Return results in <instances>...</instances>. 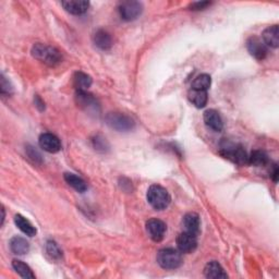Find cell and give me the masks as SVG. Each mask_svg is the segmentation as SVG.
<instances>
[{
    "label": "cell",
    "instance_id": "1",
    "mask_svg": "<svg viewBox=\"0 0 279 279\" xmlns=\"http://www.w3.org/2000/svg\"><path fill=\"white\" fill-rule=\"evenodd\" d=\"M146 198L150 205L157 211L166 210L171 202L169 192L159 184H153L148 188Z\"/></svg>",
    "mask_w": 279,
    "mask_h": 279
},
{
    "label": "cell",
    "instance_id": "2",
    "mask_svg": "<svg viewBox=\"0 0 279 279\" xmlns=\"http://www.w3.org/2000/svg\"><path fill=\"white\" fill-rule=\"evenodd\" d=\"M220 153H222L224 157L230 159L238 165L243 166L249 164V156L246 155L244 148L232 143V142L224 141L222 145H220Z\"/></svg>",
    "mask_w": 279,
    "mask_h": 279
},
{
    "label": "cell",
    "instance_id": "3",
    "mask_svg": "<svg viewBox=\"0 0 279 279\" xmlns=\"http://www.w3.org/2000/svg\"><path fill=\"white\" fill-rule=\"evenodd\" d=\"M32 55H33L36 59L47 63L49 66H55V64L59 63L62 59L59 50L40 43L35 44L33 48H32Z\"/></svg>",
    "mask_w": 279,
    "mask_h": 279
},
{
    "label": "cell",
    "instance_id": "4",
    "mask_svg": "<svg viewBox=\"0 0 279 279\" xmlns=\"http://www.w3.org/2000/svg\"><path fill=\"white\" fill-rule=\"evenodd\" d=\"M156 259L158 265L164 269H176L183 262L181 252L170 248L158 251Z\"/></svg>",
    "mask_w": 279,
    "mask_h": 279
},
{
    "label": "cell",
    "instance_id": "5",
    "mask_svg": "<svg viewBox=\"0 0 279 279\" xmlns=\"http://www.w3.org/2000/svg\"><path fill=\"white\" fill-rule=\"evenodd\" d=\"M107 125L120 132L130 131L134 128V120L131 117L122 113H110L106 117Z\"/></svg>",
    "mask_w": 279,
    "mask_h": 279
},
{
    "label": "cell",
    "instance_id": "6",
    "mask_svg": "<svg viewBox=\"0 0 279 279\" xmlns=\"http://www.w3.org/2000/svg\"><path fill=\"white\" fill-rule=\"evenodd\" d=\"M142 11H143V5L139 2H125L119 6V14L126 21H133L138 19Z\"/></svg>",
    "mask_w": 279,
    "mask_h": 279
},
{
    "label": "cell",
    "instance_id": "7",
    "mask_svg": "<svg viewBox=\"0 0 279 279\" xmlns=\"http://www.w3.org/2000/svg\"><path fill=\"white\" fill-rule=\"evenodd\" d=\"M167 226L163 220L157 218H151L146 223V231L148 236L155 242H160L165 238Z\"/></svg>",
    "mask_w": 279,
    "mask_h": 279
},
{
    "label": "cell",
    "instance_id": "8",
    "mask_svg": "<svg viewBox=\"0 0 279 279\" xmlns=\"http://www.w3.org/2000/svg\"><path fill=\"white\" fill-rule=\"evenodd\" d=\"M246 48L252 57H254L256 60H264L267 56V46L264 42L256 36L250 37L246 42Z\"/></svg>",
    "mask_w": 279,
    "mask_h": 279
},
{
    "label": "cell",
    "instance_id": "9",
    "mask_svg": "<svg viewBox=\"0 0 279 279\" xmlns=\"http://www.w3.org/2000/svg\"><path fill=\"white\" fill-rule=\"evenodd\" d=\"M38 143L42 150L47 153L55 154L61 150V142L53 133H43L38 139Z\"/></svg>",
    "mask_w": 279,
    "mask_h": 279
},
{
    "label": "cell",
    "instance_id": "10",
    "mask_svg": "<svg viewBox=\"0 0 279 279\" xmlns=\"http://www.w3.org/2000/svg\"><path fill=\"white\" fill-rule=\"evenodd\" d=\"M177 246L181 253H192L198 248V239L190 232L180 233L177 238Z\"/></svg>",
    "mask_w": 279,
    "mask_h": 279
},
{
    "label": "cell",
    "instance_id": "11",
    "mask_svg": "<svg viewBox=\"0 0 279 279\" xmlns=\"http://www.w3.org/2000/svg\"><path fill=\"white\" fill-rule=\"evenodd\" d=\"M75 101L77 106L81 107L82 109L86 110V112H99L100 105L97 103L95 97H93L92 94H88L86 92H81V90H76L75 94Z\"/></svg>",
    "mask_w": 279,
    "mask_h": 279
},
{
    "label": "cell",
    "instance_id": "12",
    "mask_svg": "<svg viewBox=\"0 0 279 279\" xmlns=\"http://www.w3.org/2000/svg\"><path fill=\"white\" fill-rule=\"evenodd\" d=\"M204 122L205 125L212 129L213 131L220 132L224 128V122L222 117H220L219 113L216 112L215 109H209L204 113Z\"/></svg>",
    "mask_w": 279,
    "mask_h": 279
},
{
    "label": "cell",
    "instance_id": "13",
    "mask_svg": "<svg viewBox=\"0 0 279 279\" xmlns=\"http://www.w3.org/2000/svg\"><path fill=\"white\" fill-rule=\"evenodd\" d=\"M61 5L66 11L74 16L85 14L89 7V3L84 2V0H69V2H62Z\"/></svg>",
    "mask_w": 279,
    "mask_h": 279
},
{
    "label": "cell",
    "instance_id": "14",
    "mask_svg": "<svg viewBox=\"0 0 279 279\" xmlns=\"http://www.w3.org/2000/svg\"><path fill=\"white\" fill-rule=\"evenodd\" d=\"M182 225L187 232L198 236L201 229V219L197 213H188L184 215Z\"/></svg>",
    "mask_w": 279,
    "mask_h": 279
},
{
    "label": "cell",
    "instance_id": "15",
    "mask_svg": "<svg viewBox=\"0 0 279 279\" xmlns=\"http://www.w3.org/2000/svg\"><path fill=\"white\" fill-rule=\"evenodd\" d=\"M279 30L278 25H271L267 29H265L262 38L266 46H269L271 48H277L279 46Z\"/></svg>",
    "mask_w": 279,
    "mask_h": 279
},
{
    "label": "cell",
    "instance_id": "16",
    "mask_svg": "<svg viewBox=\"0 0 279 279\" xmlns=\"http://www.w3.org/2000/svg\"><path fill=\"white\" fill-rule=\"evenodd\" d=\"M204 275L206 278H212V279L228 277V275L225 272L223 266L216 261H212L206 264L204 268Z\"/></svg>",
    "mask_w": 279,
    "mask_h": 279
},
{
    "label": "cell",
    "instance_id": "17",
    "mask_svg": "<svg viewBox=\"0 0 279 279\" xmlns=\"http://www.w3.org/2000/svg\"><path fill=\"white\" fill-rule=\"evenodd\" d=\"M94 43L102 50H108L113 46V38L107 31L99 30L94 34Z\"/></svg>",
    "mask_w": 279,
    "mask_h": 279
},
{
    "label": "cell",
    "instance_id": "18",
    "mask_svg": "<svg viewBox=\"0 0 279 279\" xmlns=\"http://www.w3.org/2000/svg\"><path fill=\"white\" fill-rule=\"evenodd\" d=\"M188 97H189V101L191 102L192 105H194L197 108L205 107V105L207 104V100H209L207 90H200L194 88H191L189 90Z\"/></svg>",
    "mask_w": 279,
    "mask_h": 279
},
{
    "label": "cell",
    "instance_id": "19",
    "mask_svg": "<svg viewBox=\"0 0 279 279\" xmlns=\"http://www.w3.org/2000/svg\"><path fill=\"white\" fill-rule=\"evenodd\" d=\"M15 224L20 229L24 235L29 237H34L36 235V228L33 226L29 219L25 218L22 215H16L15 217Z\"/></svg>",
    "mask_w": 279,
    "mask_h": 279
},
{
    "label": "cell",
    "instance_id": "20",
    "mask_svg": "<svg viewBox=\"0 0 279 279\" xmlns=\"http://www.w3.org/2000/svg\"><path fill=\"white\" fill-rule=\"evenodd\" d=\"M63 178H64V180H66V182L70 187H72L75 191L83 193L87 190V185H86L85 181H84L81 177L76 176V174L71 173V172H66L64 173Z\"/></svg>",
    "mask_w": 279,
    "mask_h": 279
},
{
    "label": "cell",
    "instance_id": "21",
    "mask_svg": "<svg viewBox=\"0 0 279 279\" xmlns=\"http://www.w3.org/2000/svg\"><path fill=\"white\" fill-rule=\"evenodd\" d=\"M10 249L17 255H24L30 251V243L22 237H15L10 241Z\"/></svg>",
    "mask_w": 279,
    "mask_h": 279
},
{
    "label": "cell",
    "instance_id": "22",
    "mask_svg": "<svg viewBox=\"0 0 279 279\" xmlns=\"http://www.w3.org/2000/svg\"><path fill=\"white\" fill-rule=\"evenodd\" d=\"M73 85L76 90L86 92L92 85V77L84 72H75L73 75Z\"/></svg>",
    "mask_w": 279,
    "mask_h": 279
},
{
    "label": "cell",
    "instance_id": "23",
    "mask_svg": "<svg viewBox=\"0 0 279 279\" xmlns=\"http://www.w3.org/2000/svg\"><path fill=\"white\" fill-rule=\"evenodd\" d=\"M12 267L16 270L18 275H20L22 278L27 279H33L35 278V275L33 274V271L30 268V266L23 263L22 261H19V259H14L12 261Z\"/></svg>",
    "mask_w": 279,
    "mask_h": 279
},
{
    "label": "cell",
    "instance_id": "24",
    "mask_svg": "<svg viewBox=\"0 0 279 279\" xmlns=\"http://www.w3.org/2000/svg\"><path fill=\"white\" fill-rule=\"evenodd\" d=\"M269 163V158L267 154L263 151H253L249 156V164L256 166V167H262L266 166Z\"/></svg>",
    "mask_w": 279,
    "mask_h": 279
},
{
    "label": "cell",
    "instance_id": "25",
    "mask_svg": "<svg viewBox=\"0 0 279 279\" xmlns=\"http://www.w3.org/2000/svg\"><path fill=\"white\" fill-rule=\"evenodd\" d=\"M212 79L209 74L203 73L200 74L194 79L192 83V88L194 89H200V90H207L211 87Z\"/></svg>",
    "mask_w": 279,
    "mask_h": 279
},
{
    "label": "cell",
    "instance_id": "26",
    "mask_svg": "<svg viewBox=\"0 0 279 279\" xmlns=\"http://www.w3.org/2000/svg\"><path fill=\"white\" fill-rule=\"evenodd\" d=\"M47 253L53 258H59L61 256V251L54 241L47 242Z\"/></svg>",
    "mask_w": 279,
    "mask_h": 279
},
{
    "label": "cell",
    "instance_id": "27",
    "mask_svg": "<svg viewBox=\"0 0 279 279\" xmlns=\"http://www.w3.org/2000/svg\"><path fill=\"white\" fill-rule=\"evenodd\" d=\"M0 89H2V94L3 95H10L12 93V86H11V84L10 82H8L7 80H6V77L5 75L3 74L2 75V84H0Z\"/></svg>",
    "mask_w": 279,
    "mask_h": 279
},
{
    "label": "cell",
    "instance_id": "28",
    "mask_svg": "<svg viewBox=\"0 0 279 279\" xmlns=\"http://www.w3.org/2000/svg\"><path fill=\"white\" fill-rule=\"evenodd\" d=\"M209 6H211V3L209 2H203V3H196V4H193L191 5V10H203L205 9L206 7H209Z\"/></svg>",
    "mask_w": 279,
    "mask_h": 279
},
{
    "label": "cell",
    "instance_id": "29",
    "mask_svg": "<svg viewBox=\"0 0 279 279\" xmlns=\"http://www.w3.org/2000/svg\"><path fill=\"white\" fill-rule=\"evenodd\" d=\"M271 177H272V180H274L275 182H277V179H278V167H277V165H274V166H272Z\"/></svg>",
    "mask_w": 279,
    "mask_h": 279
},
{
    "label": "cell",
    "instance_id": "30",
    "mask_svg": "<svg viewBox=\"0 0 279 279\" xmlns=\"http://www.w3.org/2000/svg\"><path fill=\"white\" fill-rule=\"evenodd\" d=\"M35 105H36V107H38V109H40V110H44L45 109V104L42 102V100L38 96H36Z\"/></svg>",
    "mask_w": 279,
    "mask_h": 279
}]
</instances>
